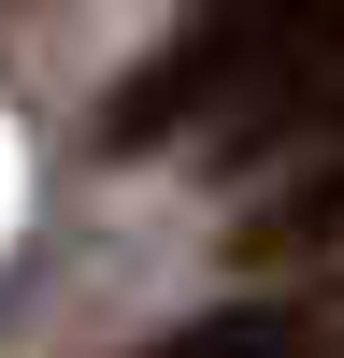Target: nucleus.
Here are the masks:
<instances>
[{
	"instance_id": "nucleus-1",
	"label": "nucleus",
	"mask_w": 344,
	"mask_h": 358,
	"mask_svg": "<svg viewBox=\"0 0 344 358\" xmlns=\"http://www.w3.org/2000/svg\"><path fill=\"white\" fill-rule=\"evenodd\" d=\"M330 115H344V0H201L101 101V158H158L172 129H201L215 172H273Z\"/></svg>"
},
{
	"instance_id": "nucleus-3",
	"label": "nucleus",
	"mask_w": 344,
	"mask_h": 358,
	"mask_svg": "<svg viewBox=\"0 0 344 358\" xmlns=\"http://www.w3.org/2000/svg\"><path fill=\"white\" fill-rule=\"evenodd\" d=\"M143 358H315V315L301 301H215V315H187V330L143 344Z\"/></svg>"
},
{
	"instance_id": "nucleus-2",
	"label": "nucleus",
	"mask_w": 344,
	"mask_h": 358,
	"mask_svg": "<svg viewBox=\"0 0 344 358\" xmlns=\"http://www.w3.org/2000/svg\"><path fill=\"white\" fill-rule=\"evenodd\" d=\"M273 172H287V187L258 201V215H244V244H229L244 273H301V258H330V244H344V115H330L315 143H287Z\"/></svg>"
}]
</instances>
